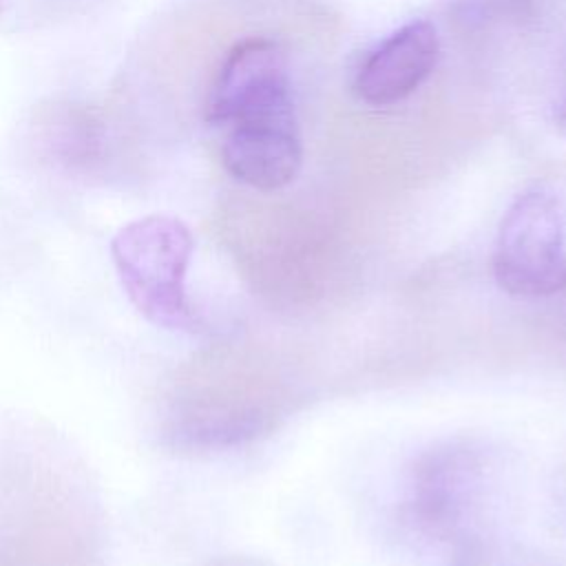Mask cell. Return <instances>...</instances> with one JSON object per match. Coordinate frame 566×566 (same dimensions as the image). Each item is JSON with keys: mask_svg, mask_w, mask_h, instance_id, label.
Masks as SVG:
<instances>
[{"mask_svg": "<svg viewBox=\"0 0 566 566\" xmlns=\"http://www.w3.org/2000/svg\"><path fill=\"white\" fill-rule=\"evenodd\" d=\"M192 248L188 226L170 214L135 219L111 241V256L128 298L142 316L164 329L197 325L186 294Z\"/></svg>", "mask_w": 566, "mask_h": 566, "instance_id": "1", "label": "cell"}, {"mask_svg": "<svg viewBox=\"0 0 566 566\" xmlns=\"http://www.w3.org/2000/svg\"><path fill=\"white\" fill-rule=\"evenodd\" d=\"M493 276L517 298H553L566 290V212L553 192L528 190L509 206L495 239Z\"/></svg>", "mask_w": 566, "mask_h": 566, "instance_id": "2", "label": "cell"}, {"mask_svg": "<svg viewBox=\"0 0 566 566\" xmlns=\"http://www.w3.org/2000/svg\"><path fill=\"white\" fill-rule=\"evenodd\" d=\"M0 566H99V557L80 509L40 489L0 526Z\"/></svg>", "mask_w": 566, "mask_h": 566, "instance_id": "3", "label": "cell"}, {"mask_svg": "<svg viewBox=\"0 0 566 566\" xmlns=\"http://www.w3.org/2000/svg\"><path fill=\"white\" fill-rule=\"evenodd\" d=\"M294 108L283 49L268 38H248L230 49L206 99L210 124L245 119Z\"/></svg>", "mask_w": 566, "mask_h": 566, "instance_id": "4", "label": "cell"}, {"mask_svg": "<svg viewBox=\"0 0 566 566\" xmlns=\"http://www.w3.org/2000/svg\"><path fill=\"white\" fill-rule=\"evenodd\" d=\"M221 161L237 181L263 192L292 184L303 161L294 108L232 124Z\"/></svg>", "mask_w": 566, "mask_h": 566, "instance_id": "5", "label": "cell"}, {"mask_svg": "<svg viewBox=\"0 0 566 566\" xmlns=\"http://www.w3.org/2000/svg\"><path fill=\"white\" fill-rule=\"evenodd\" d=\"M440 42L436 27L413 20L394 31L358 69L356 95L371 106H389L411 95L436 69Z\"/></svg>", "mask_w": 566, "mask_h": 566, "instance_id": "6", "label": "cell"}, {"mask_svg": "<svg viewBox=\"0 0 566 566\" xmlns=\"http://www.w3.org/2000/svg\"><path fill=\"white\" fill-rule=\"evenodd\" d=\"M557 296H562V303H559V325H562V332L566 336V290L559 292Z\"/></svg>", "mask_w": 566, "mask_h": 566, "instance_id": "7", "label": "cell"}, {"mask_svg": "<svg viewBox=\"0 0 566 566\" xmlns=\"http://www.w3.org/2000/svg\"><path fill=\"white\" fill-rule=\"evenodd\" d=\"M557 119H559V126H562V128H566V99H564V104H562V108H559Z\"/></svg>", "mask_w": 566, "mask_h": 566, "instance_id": "8", "label": "cell"}, {"mask_svg": "<svg viewBox=\"0 0 566 566\" xmlns=\"http://www.w3.org/2000/svg\"><path fill=\"white\" fill-rule=\"evenodd\" d=\"M0 11H2V0H0Z\"/></svg>", "mask_w": 566, "mask_h": 566, "instance_id": "9", "label": "cell"}]
</instances>
